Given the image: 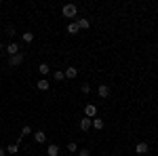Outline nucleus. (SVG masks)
Instances as JSON below:
<instances>
[{
  "mask_svg": "<svg viewBox=\"0 0 158 156\" xmlns=\"http://www.w3.org/2000/svg\"><path fill=\"white\" fill-rule=\"evenodd\" d=\"M61 13H63V17H76L78 9H76V4H65V6L61 9Z\"/></svg>",
  "mask_w": 158,
  "mask_h": 156,
  "instance_id": "f257e3e1",
  "label": "nucleus"
},
{
  "mask_svg": "<svg viewBox=\"0 0 158 156\" xmlns=\"http://www.w3.org/2000/svg\"><path fill=\"white\" fill-rule=\"evenodd\" d=\"M148 152H150V145H148L146 141H139V144L135 145V154H139V156H146Z\"/></svg>",
  "mask_w": 158,
  "mask_h": 156,
  "instance_id": "f03ea898",
  "label": "nucleus"
},
{
  "mask_svg": "<svg viewBox=\"0 0 158 156\" xmlns=\"http://www.w3.org/2000/svg\"><path fill=\"white\" fill-rule=\"evenodd\" d=\"M21 63H23V55H21V53L9 57V65H11V68H17V65H21Z\"/></svg>",
  "mask_w": 158,
  "mask_h": 156,
  "instance_id": "7ed1b4c3",
  "label": "nucleus"
},
{
  "mask_svg": "<svg viewBox=\"0 0 158 156\" xmlns=\"http://www.w3.org/2000/svg\"><path fill=\"white\" fill-rule=\"evenodd\" d=\"M95 114H97V108H95L93 103H89V106H85V116H86V118H93Z\"/></svg>",
  "mask_w": 158,
  "mask_h": 156,
  "instance_id": "20e7f679",
  "label": "nucleus"
},
{
  "mask_svg": "<svg viewBox=\"0 0 158 156\" xmlns=\"http://www.w3.org/2000/svg\"><path fill=\"white\" fill-rule=\"evenodd\" d=\"M97 93H99V97H110V86L108 84H99Z\"/></svg>",
  "mask_w": 158,
  "mask_h": 156,
  "instance_id": "39448f33",
  "label": "nucleus"
},
{
  "mask_svg": "<svg viewBox=\"0 0 158 156\" xmlns=\"http://www.w3.org/2000/svg\"><path fill=\"white\" fill-rule=\"evenodd\" d=\"M91 124H93V118H82L80 120V129H82V131H89V129H91Z\"/></svg>",
  "mask_w": 158,
  "mask_h": 156,
  "instance_id": "423d86ee",
  "label": "nucleus"
},
{
  "mask_svg": "<svg viewBox=\"0 0 158 156\" xmlns=\"http://www.w3.org/2000/svg\"><path fill=\"white\" fill-rule=\"evenodd\" d=\"M34 139H36L38 144H44V141H47V133L44 131H36L34 133Z\"/></svg>",
  "mask_w": 158,
  "mask_h": 156,
  "instance_id": "0eeeda50",
  "label": "nucleus"
},
{
  "mask_svg": "<svg viewBox=\"0 0 158 156\" xmlns=\"http://www.w3.org/2000/svg\"><path fill=\"white\" fill-rule=\"evenodd\" d=\"M36 86L40 89V91H49V89H51V82L47 80V78H42V80H38V84H36Z\"/></svg>",
  "mask_w": 158,
  "mask_h": 156,
  "instance_id": "6e6552de",
  "label": "nucleus"
},
{
  "mask_svg": "<svg viewBox=\"0 0 158 156\" xmlns=\"http://www.w3.org/2000/svg\"><path fill=\"white\" fill-rule=\"evenodd\" d=\"M76 25H78V30H89V27H91V21H89V19H78Z\"/></svg>",
  "mask_w": 158,
  "mask_h": 156,
  "instance_id": "1a4fd4ad",
  "label": "nucleus"
},
{
  "mask_svg": "<svg viewBox=\"0 0 158 156\" xmlns=\"http://www.w3.org/2000/svg\"><path fill=\"white\" fill-rule=\"evenodd\" d=\"M76 76H78V68H68V70H65V78L72 80V78H76Z\"/></svg>",
  "mask_w": 158,
  "mask_h": 156,
  "instance_id": "9d476101",
  "label": "nucleus"
},
{
  "mask_svg": "<svg viewBox=\"0 0 158 156\" xmlns=\"http://www.w3.org/2000/svg\"><path fill=\"white\" fill-rule=\"evenodd\" d=\"M47 154H49V156H59V145L51 144V145H49V150H47Z\"/></svg>",
  "mask_w": 158,
  "mask_h": 156,
  "instance_id": "9b49d317",
  "label": "nucleus"
},
{
  "mask_svg": "<svg viewBox=\"0 0 158 156\" xmlns=\"http://www.w3.org/2000/svg\"><path fill=\"white\" fill-rule=\"evenodd\" d=\"M6 53H9V55H17V53H19V47H17V44H15V42H11V44H9V47H6Z\"/></svg>",
  "mask_w": 158,
  "mask_h": 156,
  "instance_id": "f8f14e48",
  "label": "nucleus"
},
{
  "mask_svg": "<svg viewBox=\"0 0 158 156\" xmlns=\"http://www.w3.org/2000/svg\"><path fill=\"white\" fill-rule=\"evenodd\" d=\"M38 72L42 74V76H47V74L51 72V65L49 63H40V65H38Z\"/></svg>",
  "mask_w": 158,
  "mask_h": 156,
  "instance_id": "ddd939ff",
  "label": "nucleus"
},
{
  "mask_svg": "<svg viewBox=\"0 0 158 156\" xmlns=\"http://www.w3.org/2000/svg\"><path fill=\"white\" fill-rule=\"evenodd\" d=\"M91 127L97 129V131H101V129H103V120L101 118H93V124H91Z\"/></svg>",
  "mask_w": 158,
  "mask_h": 156,
  "instance_id": "4468645a",
  "label": "nucleus"
},
{
  "mask_svg": "<svg viewBox=\"0 0 158 156\" xmlns=\"http://www.w3.org/2000/svg\"><path fill=\"white\" fill-rule=\"evenodd\" d=\"M21 38H23V42H27V44H30V42H34V34H32V32H23Z\"/></svg>",
  "mask_w": 158,
  "mask_h": 156,
  "instance_id": "2eb2a0df",
  "label": "nucleus"
},
{
  "mask_svg": "<svg viewBox=\"0 0 158 156\" xmlns=\"http://www.w3.org/2000/svg\"><path fill=\"white\" fill-rule=\"evenodd\" d=\"M17 150H19V145H17V144H11L9 148H6V154H17Z\"/></svg>",
  "mask_w": 158,
  "mask_h": 156,
  "instance_id": "dca6fc26",
  "label": "nucleus"
},
{
  "mask_svg": "<svg viewBox=\"0 0 158 156\" xmlns=\"http://www.w3.org/2000/svg\"><path fill=\"white\" fill-rule=\"evenodd\" d=\"M68 32H70V34H78L80 30H78V25H76V23H68Z\"/></svg>",
  "mask_w": 158,
  "mask_h": 156,
  "instance_id": "f3484780",
  "label": "nucleus"
},
{
  "mask_svg": "<svg viewBox=\"0 0 158 156\" xmlns=\"http://www.w3.org/2000/svg\"><path fill=\"white\" fill-rule=\"evenodd\" d=\"M53 76H55V80H63V78H65V72H61V70H57V72L53 74Z\"/></svg>",
  "mask_w": 158,
  "mask_h": 156,
  "instance_id": "a211bd4d",
  "label": "nucleus"
},
{
  "mask_svg": "<svg viewBox=\"0 0 158 156\" xmlns=\"http://www.w3.org/2000/svg\"><path fill=\"white\" fill-rule=\"evenodd\" d=\"M30 133H32V127H30V124H25L23 129H21V135H30Z\"/></svg>",
  "mask_w": 158,
  "mask_h": 156,
  "instance_id": "6ab92c4d",
  "label": "nucleus"
},
{
  "mask_svg": "<svg viewBox=\"0 0 158 156\" xmlns=\"http://www.w3.org/2000/svg\"><path fill=\"white\" fill-rule=\"evenodd\" d=\"M80 91H82V93H91V86H89V84H82V86H80Z\"/></svg>",
  "mask_w": 158,
  "mask_h": 156,
  "instance_id": "aec40b11",
  "label": "nucleus"
},
{
  "mask_svg": "<svg viewBox=\"0 0 158 156\" xmlns=\"http://www.w3.org/2000/svg\"><path fill=\"white\" fill-rule=\"evenodd\" d=\"M68 150H70V152H76V150H78V145L72 141V144H68Z\"/></svg>",
  "mask_w": 158,
  "mask_h": 156,
  "instance_id": "412c9836",
  "label": "nucleus"
},
{
  "mask_svg": "<svg viewBox=\"0 0 158 156\" xmlns=\"http://www.w3.org/2000/svg\"><path fill=\"white\" fill-rule=\"evenodd\" d=\"M78 156H91V152H89V150H80V152H78Z\"/></svg>",
  "mask_w": 158,
  "mask_h": 156,
  "instance_id": "4be33fe9",
  "label": "nucleus"
},
{
  "mask_svg": "<svg viewBox=\"0 0 158 156\" xmlns=\"http://www.w3.org/2000/svg\"><path fill=\"white\" fill-rule=\"evenodd\" d=\"M6 34H11V36L15 34V27H13V25H9V27H6Z\"/></svg>",
  "mask_w": 158,
  "mask_h": 156,
  "instance_id": "5701e85b",
  "label": "nucleus"
},
{
  "mask_svg": "<svg viewBox=\"0 0 158 156\" xmlns=\"http://www.w3.org/2000/svg\"><path fill=\"white\" fill-rule=\"evenodd\" d=\"M6 154V150H2V148H0V156H4Z\"/></svg>",
  "mask_w": 158,
  "mask_h": 156,
  "instance_id": "b1692460",
  "label": "nucleus"
},
{
  "mask_svg": "<svg viewBox=\"0 0 158 156\" xmlns=\"http://www.w3.org/2000/svg\"><path fill=\"white\" fill-rule=\"evenodd\" d=\"M0 51H4V44H2V42H0Z\"/></svg>",
  "mask_w": 158,
  "mask_h": 156,
  "instance_id": "393cba45",
  "label": "nucleus"
},
{
  "mask_svg": "<svg viewBox=\"0 0 158 156\" xmlns=\"http://www.w3.org/2000/svg\"><path fill=\"white\" fill-rule=\"evenodd\" d=\"M34 156H36V154H34Z\"/></svg>",
  "mask_w": 158,
  "mask_h": 156,
  "instance_id": "a878e982",
  "label": "nucleus"
}]
</instances>
